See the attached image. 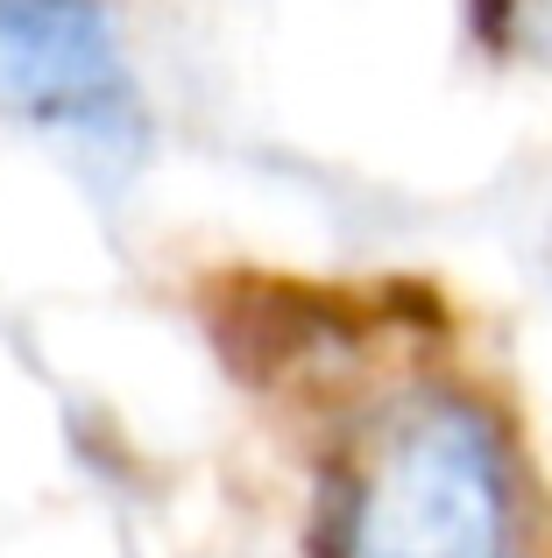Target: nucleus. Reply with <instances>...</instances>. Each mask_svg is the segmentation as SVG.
Masks as SVG:
<instances>
[{"label":"nucleus","mask_w":552,"mask_h":558,"mask_svg":"<svg viewBox=\"0 0 552 558\" xmlns=\"http://www.w3.org/2000/svg\"><path fill=\"white\" fill-rule=\"evenodd\" d=\"M340 558H517V474L468 396H404L340 502Z\"/></svg>","instance_id":"nucleus-1"},{"label":"nucleus","mask_w":552,"mask_h":558,"mask_svg":"<svg viewBox=\"0 0 552 558\" xmlns=\"http://www.w3.org/2000/svg\"><path fill=\"white\" fill-rule=\"evenodd\" d=\"M0 113L128 156L142 142V93L107 0H0Z\"/></svg>","instance_id":"nucleus-2"}]
</instances>
